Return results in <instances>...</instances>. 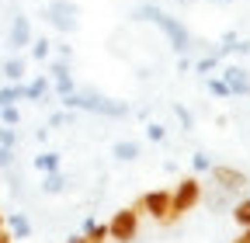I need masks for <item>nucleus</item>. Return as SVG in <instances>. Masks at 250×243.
Returning a JSON list of instances; mask_svg holds the SVG:
<instances>
[{
	"label": "nucleus",
	"instance_id": "obj_1",
	"mask_svg": "<svg viewBox=\"0 0 250 243\" xmlns=\"http://www.w3.org/2000/svg\"><path fill=\"white\" fill-rule=\"evenodd\" d=\"M136 18H143V21H149V24H156L164 32V39L170 42V49L177 52V56H188L191 52V32L174 18V14H167L164 7H156V4H143V7H136Z\"/></svg>",
	"mask_w": 250,
	"mask_h": 243
},
{
	"label": "nucleus",
	"instance_id": "obj_2",
	"mask_svg": "<svg viewBox=\"0 0 250 243\" xmlns=\"http://www.w3.org/2000/svg\"><path fill=\"white\" fill-rule=\"evenodd\" d=\"M59 104L70 108V111H94V115H104V118H125V115H129V104H125V101L94 94V90H73V94L59 98Z\"/></svg>",
	"mask_w": 250,
	"mask_h": 243
},
{
	"label": "nucleus",
	"instance_id": "obj_3",
	"mask_svg": "<svg viewBox=\"0 0 250 243\" xmlns=\"http://www.w3.org/2000/svg\"><path fill=\"white\" fill-rule=\"evenodd\" d=\"M205 198V188H202V181L195 174H188L177 181V188H170V212H177V216L184 219L191 208H198Z\"/></svg>",
	"mask_w": 250,
	"mask_h": 243
},
{
	"label": "nucleus",
	"instance_id": "obj_4",
	"mask_svg": "<svg viewBox=\"0 0 250 243\" xmlns=\"http://www.w3.org/2000/svg\"><path fill=\"white\" fill-rule=\"evenodd\" d=\"M139 223H143V216H139L132 205H129V208H118L115 216L108 219V240H111V243H136Z\"/></svg>",
	"mask_w": 250,
	"mask_h": 243
},
{
	"label": "nucleus",
	"instance_id": "obj_5",
	"mask_svg": "<svg viewBox=\"0 0 250 243\" xmlns=\"http://www.w3.org/2000/svg\"><path fill=\"white\" fill-rule=\"evenodd\" d=\"M42 14H45L49 24H56L59 32H66V35H73L80 28V7L73 4V0H49Z\"/></svg>",
	"mask_w": 250,
	"mask_h": 243
},
{
	"label": "nucleus",
	"instance_id": "obj_6",
	"mask_svg": "<svg viewBox=\"0 0 250 243\" xmlns=\"http://www.w3.org/2000/svg\"><path fill=\"white\" fill-rule=\"evenodd\" d=\"M208 174H212V181L223 191H243V188H250V177L240 167H233V163H212Z\"/></svg>",
	"mask_w": 250,
	"mask_h": 243
},
{
	"label": "nucleus",
	"instance_id": "obj_7",
	"mask_svg": "<svg viewBox=\"0 0 250 243\" xmlns=\"http://www.w3.org/2000/svg\"><path fill=\"white\" fill-rule=\"evenodd\" d=\"M219 80L229 87V98H250V73H247L240 63L219 66Z\"/></svg>",
	"mask_w": 250,
	"mask_h": 243
},
{
	"label": "nucleus",
	"instance_id": "obj_8",
	"mask_svg": "<svg viewBox=\"0 0 250 243\" xmlns=\"http://www.w3.org/2000/svg\"><path fill=\"white\" fill-rule=\"evenodd\" d=\"M31 39H35V28H31V21H28L24 14H14V18H11V32H7V45H11V52L28 49Z\"/></svg>",
	"mask_w": 250,
	"mask_h": 243
},
{
	"label": "nucleus",
	"instance_id": "obj_9",
	"mask_svg": "<svg viewBox=\"0 0 250 243\" xmlns=\"http://www.w3.org/2000/svg\"><path fill=\"white\" fill-rule=\"evenodd\" d=\"M143 208L149 219H160L164 212L170 208V188H156V191H146L143 195Z\"/></svg>",
	"mask_w": 250,
	"mask_h": 243
},
{
	"label": "nucleus",
	"instance_id": "obj_10",
	"mask_svg": "<svg viewBox=\"0 0 250 243\" xmlns=\"http://www.w3.org/2000/svg\"><path fill=\"white\" fill-rule=\"evenodd\" d=\"M111 157H115L118 163H132V160L143 157V142H136V139H118V142L111 146Z\"/></svg>",
	"mask_w": 250,
	"mask_h": 243
},
{
	"label": "nucleus",
	"instance_id": "obj_11",
	"mask_svg": "<svg viewBox=\"0 0 250 243\" xmlns=\"http://www.w3.org/2000/svg\"><path fill=\"white\" fill-rule=\"evenodd\" d=\"M4 77H7V83H24V77H28V59L24 56H11V59H4Z\"/></svg>",
	"mask_w": 250,
	"mask_h": 243
},
{
	"label": "nucleus",
	"instance_id": "obj_12",
	"mask_svg": "<svg viewBox=\"0 0 250 243\" xmlns=\"http://www.w3.org/2000/svg\"><path fill=\"white\" fill-rule=\"evenodd\" d=\"M52 90V80L49 77H35V80H24V101H45Z\"/></svg>",
	"mask_w": 250,
	"mask_h": 243
},
{
	"label": "nucleus",
	"instance_id": "obj_13",
	"mask_svg": "<svg viewBox=\"0 0 250 243\" xmlns=\"http://www.w3.org/2000/svg\"><path fill=\"white\" fill-rule=\"evenodd\" d=\"M4 226H7V233L14 240H28L31 236V223H28L24 212H11V216H4Z\"/></svg>",
	"mask_w": 250,
	"mask_h": 243
},
{
	"label": "nucleus",
	"instance_id": "obj_14",
	"mask_svg": "<svg viewBox=\"0 0 250 243\" xmlns=\"http://www.w3.org/2000/svg\"><path fill=\"white\" fill-rule=\"evenodd\" d=\"M31 167H35L39 174H52V170H62V153H56V149H45V153H39L35 160H31Z\"/></svg>",
	"mask_w": 250,
	"mask_h": 243
},
{
	"label": "nucleus",
	"instance_id": "obj_15",
	"mask_svg": "<svg viewBox=\"0 0 250 243\" xmlns=\"http://www.w3.org/2000/svg\"><path fill=\"white\" fill-rule=\"evenodd\" d=\"M70 184V177L62 170H52V174H42V195H62Z\"/></svg>",
	"mask_w": 250,
	"mask_h": 243
},
{
	"label": "nucleus",
	"instance_id": "obj_16",
	"mask_svg": "<svg viewBox=\"0 0 250 243\" xmlns=\"http://www.w3.org/2000/svg\"><path fill=\"white\" fill-rule=\"evenodd\" d=\"M83 240L90 243H108V223H98V219H83Z\"/></svg>",
	"mask_w": 250,
	"mask_h": 243
},
{
	"label": "nucleus",
	"instance_id": "obj_17",
	"mask_svg": "<svg viewBox=\"0 0 250 243\" xmlns=\"http://www.w3.org/2000/svg\"><path fill=\"white\" fill-rule=\"evenodd\" d=\"M18 101H24V83H4L0 87V108L18 104Z\"/></svg>",
	"mask_w": 250,
	"mask_h": 243
},
{
	"label": "nucleus",
	"instance_id": "obj_18",
	"mask_svg": "<svg viewBox=\"0 0 250 243\" xmlns=\"http://www.w3.org/2000/svg\"><path fill=\"white\" fill-rule=\"evenodd\" d=\"M31 59H39V63H45V59L52 56V42L45 39V35H39V39H31Z\"/></svg>",
	"mask_w": 250,
	"mask_h": 243
},
{
	"label": "nucleus",
	"instance_id": "obj_19",
	"mask_svg": "<svg viewBox=\"0 0 250 243\" xmlns=\"http://www.w3.org/2000/svg\"><path fill=\"white\" fill-rule=\"evenodd\" d=\"M233 223H236L240 229H247V226H250V195H247V198H240V202L233 205Z\"/></svg>",
	"mask_w": 250,
	"mask_h": 243
},
{
	"label": "nucleus",
	"instance_id": "obj_20",
	"mask_svg": "<svg viewBox=\"0 0 250 243\" xmlns=\"http://www.w3.org/2000/svg\"><path fill=\"white\" fill-rule=\"evenodd\" d=\"M205 90H208L212 98H219V101H229V87L219 80L215 73H212V77H205Z\"/></svg>",
	"mask_w": 250,
	"mask_h": 243
},
{
	"label": "nucleus",
	"instance_id": "obj_21",
	"mask_svg": "<svg viewBox=\"0 0 250 243\" xmlns=\"http://www.w3.org/2000/svg\"><path fill=\"white\" fill-rule=\"evenodd\" d=\"M73 118H77V115H73L70 108H59V111L49 115V125H45V129H62V125H70Z\"/></svg>",
	"mask_w": 250,
	"mask_h": 243
},
{
	"label": "nucleus",
	"instance_id": "obj_22",
	"mask_svg": "<svg viewBox=\"0 0 250 243\" xmlns=\"http://www.w3.org/2000/svg\"><path fill=\"white\" fill-rule=\"evenodd\" d=\"M219 66H223V59H219V56L212 52V56H205V59H198V63H195V73L212 77V70H219Z\"/></svg>",
	"mask_w": 250,
	"mask_h": 243
},
{
	"label": "nucleus",
	"instance_id": "obj_23",
	"mask_svg": "<svg viewBox=\"0 0 250 243\" xmlns=\"http://www.w3.org/2000/svg\"><path fill=\"white\" fill-rule=\"evenodd\" d=\"M0 125H7V129L21 125V111H18V104H7V108H0Z\"/></svg>",
	"mask_w": 250,
	"mask_h": 243
},
{
	"label": "nucleus",
	"instance_id": "obj_24",
	"mask_svg": "<svg viewBox=\"0 0 250 243\" xmlns=\"http://www.w3.org/2000/svg\"><path fill=\"white\" fill-rule=\"evenodd\" d=\"M208 167H212L208 153H202V149H198V153L191 157V174H195V177H202V174H208Z\"/></svg>",
	"mask_w": 250,
	"mask_h": 243
},
{
	"label": "nucleus",
	"instance_id": "obj_25",
	"mask_svg": "<svg viewBox=\"0 0 250 243\" xmlns=\"http://www.w3.org/2000/svg\"><path fill=\"white\" fill-rule=\"evenodd\" d=\"M236 42H240V35H236V32H226V35H223V45L215 49V56H219V59H226V56L236 49Z\"/></svg>",
	"mask_w": 250,
	"mask_h": 243
},
{
	"label": "nucleus",
	"instance_id": "obj_26",
	"mask_svg": "<svg viewBox=\"0 0 250 243\" xmlns=\"http://www.w3.org/2000/svg\"><path fill=\"white\" fill-rule=\"evenodd\" d=\"M174 115H177V122H181V129H184V132H191V129H195V115L188 111L184 104H174Z\"/></svg>",
	"mask_w": 250,
	"mask_h": 243
},
{
	"label": "nucleus",
	"instance_id": "obj_27",
	"mask_svg": "<svg viewBox=\"0 0 250 243\" xmlns=\"http://www.w3.org/2000/svg\"><path fill=\"white\" fill-rule=\"evenodd\" d=\"M146 139L149 142H164L167 139V129L160 125V122H149V125H146Z\"/></svg>",
	"mask_w": 250,
	"mask_h": 243
},
{
	"label": "nucleus",
	"instance_id": "obj_28",
	"mask_svg": "<svg viewBox=\"0 0 250 243\" xmlns=\"http://www.w3.org/2000/svg\"><path fill=\"white\" fill-rule=\"evenodd\" d=\"M14 142H18V132H14V129H7V125H0V146L14 149Z\"/></svg>",
	"mask_w": 250,
	"mask_h": 243
},
{
	"label": "nucleus",
	"instance_id": "obj_29",
	"mask_svg": "<svg viewBox=\"0 0 250 243\" xmlns=\"http://www.w3.org/2000/svg\"><path fill=\"white\" fill-rule=\"evenodd\" d=\"M11 163H14V149L0 146V167H11Z\"/></svg>",
	"mask_w": 250,
	"mask_h": 243
},
{
	"label": "nucleus",
	"instance_id": "obj_30",
	"mask_svg": "<svg viewBox=\"0 0 250 243\" xmlns=\"http://www.w3.org/2000/svg\"><path fill=\"white\" fill-rule=\"evenodd\" d=\"M233 52H240V56H250V39H240V42H236V49H233Z\"/></svg>",
	"mask_w": 250,
	"mask_h": 243
},
{
	"label": "nucleus",
	"instance_id": "obj_31",
	"mask_svg": "<svg viewBox=\"0 0 250 243\" xmlns=\"http://www.w3.org/2000/svg\"><path fill=\"white\" fill-rule=\"evenodd\" d=\"M56 56H59V59H70V56H73V49L62 42V45H56Z\"/></svg>",
	"mask_w": 250,
	"mask_h": 243
},
{
	"label": "nucleus",
	"instance_id": "obj_32",
	"mask_svg": "<svg viewBox=\"0 0 250 243\" xmlns=\"http://www.w3.org/2000/svg\"><path fill=\"white\" fill-rule=\"evenodd\" d=\"M233 243H250V226H247V229H240V236H236Z\"/></svg>",
	"mask_w": 250,
	"mask_h": 243
},
{
	"label": "nucleus",
	"instance_id": "obj_33",
	"mask_svg": "<svg viewBox=\"0 0 250 243\" xmlns=\"http://www.w3.org/2000/svg\"><path fill=\"white\" fill-rule=\"evenodd\" d=\"M0 243H14V236L7 233V226H4V229H0Z\"/></svg>",
	"mask_w": 250,
	"mask_h": 243
},
{
	"label": "nucleus",
	"instance_id": "obj_34",
	"mask_svg": "<svg viewBox=\"0 0 250 243\" xmlns=\"http://www.w3.org/2000/svg\"><path fill=\"white\" fill-rule=\"evenodd\" d=\"M66 243H80V236H70V240H66Z\"/></svg>",
	"mask_w": 250,
	"mask_h": 243
},
{
	"label": "nucleus",
	"instance_id": "obj_35",
	"mask_svg": "<svg viewBox=\"0 0 250 243\" xmlns=\"http://www.w3.org/2000/svg\"><path fill=\"white\" fill-rule=\"evenodd\" d=\"M177 4H195V0H177Z\"/></svg>",
	"mask_w": 250,
	"mask_h": 243
},
{
	"label": "nucleus",
	"instance_id": "obj_36",
	"mask_svg": "<svg viewBox=\"0 0 250 243\" xmlns=\"http://www.w3.org/2000/svg\"><path fill=\"white\" fill-rule=\"evenodd\" d=\"M0 229H4V212H0Z\"/></svg>",
	"mask_w": 250,
	"mask_h": 243
},
{
	"label": "nucleus",
	"instance_id": "obj_37",
	"mask_svg": "<svg viewBox=\"0 0 250 243\" xmlns=\"http://www.w3.org/2000/svg\"><path fill=\"white\" fill-rule=\"evenodd\" d=\"M215 4H233V0H215Z\"/></svg>",
	"mask_w": 250,
	"mask_h": 243
},
{
	"label": "nucleus",
	"instance_id": "obj_38",
	"mask_svg": "<svg viewBox=\"0 0 250 243\" xmlns=\"http://www.w3.org/2000/svg\"><path fill=\"white\" fill-rule=\"evenodd\" d=\"M80 243H90V240H83V236H80Z\"/></svg>",
	"mask_w": 250,
	"mask_h": 243
}]
</instances>
